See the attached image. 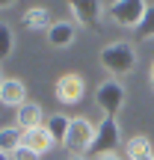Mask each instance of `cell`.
<instances>
[{
  "instance_id": "1",
  "label": "cell",
  "mask_w": 154,
  "mask_h": 160,
  "mask_svg": "<svg viewBox=\"0 0 154 160\" xmlns=\"http://www.w3.org/2000/svg\"><path fill=\"white\" fill-rule=\"evenodd\" d=\"M98 59H101V65L107 68L110 77L119 80V77L131 74V71L137 68V48H133L131 42H110V45L101 48Z\"/></svg>"
},
{
  "instance_id": "2",
  "label": "cell",
  "mask_w": 154,
  "mask_h": 160,
  "mask_svg": "<svg viewBox=\"0 0 154 160\" xmlns=\"http://www.w3.org/2000/svg\"><path fill=\"white\" fill-rule=\"evenodd\" d=\"M95 128H98V125H92L86 116H77V119H71L68 133H65V139H62V148L68 151L71 157H83L86 151H89L92 139H95Z\"/></svg>"
},
{
  "instance_id": "3",
  "label": "cell",
  "mask_w": 154,
  "mask_h": 160,
  "mask_svg": "<svg viewBox=\"0 0 154 160\" xmlns=\"http://www.w3.org/2000/svg\"><path fill=\"white\" fill-rule=\"evenodd\" d=\"M95 101H98V107L104 110V116H113V119H116L119 110L127 104V89H125V83L116 80V77L101 80L98 89H95Z\"/></svg>"
},
{
  "instance_id": "4",
  "label": "cell",
  "mask_w": 154,
  "mask_h": 160,
  "mask_svg": "<svg viewBox=\"0 0 154 160\" xmlns=\"http://www.w3.org/2000/svg\"><path fill=\"white\" fill-rule=\"evenodd\" d=\"M145 9H148V3H142V0H116V3H107V15L113 18V24H119L125 30H137L139 21L145 18Z\"/></svg>"
},
{
  "instance_id": "5",
  "label": "cell",
  "mask_w": 154,
  "mask_h": 160,
  "mask_svg": "<svg viewBox=\"0 0 154 160\" xmlns=\"http://www.w3.org/2000/svg\"><path fill=\"white\" fill-rule=\"evenodd\" d=\"M122 142V133H119V122L113 116H104L101 125L95 128V139H92L89 151H92V160L101 157V154H113Z\"/></svg>"
},
{
  "instance_id": "6",
  "label": "cell",
  "mask_w": 154,
  "mask_h": 160,
  "mask_svg": "<svg viewBox=\"0 0 154 160\" xmlns=\"http://www.w3.org/2000/svg\"><path fill=\"white\" fill-rule=\"evenodd\" d=\"M53 95H57V101L65 104V107L80 104V101H83V95H86L83 77H80L77 71H65V74H59L57 83H53Z\"/></svg>"
},
{
  "instance_id": "7",
  "label": "cell",
  "mask_w": 154,
  "mask_h": 160,
  "mask_svg": "<svg viewBox=\"0 0 154 160\" xmlns=\"http://www.w3.org/2000/svg\"><path fill=\"white\" fill-rule=\"evenodd\" d=\"M68 12L74 18V27H101L104 15H107V3H95V0H83V3H68Z\"/></svg>"
},
{
  "instance_id": "8",
  "label": "cell",
  "mask_w": 154,
  "mask_h": 160,
  "mask_svg": "<svg viewBox=\"0 0 154 160\" xmlns=\"http://www.w3.org/2000/svg\"><path fill=\"white\" fill-rule=\"evenodd\" d=\"M77 39V27L74 21H53L51 27H47V45L57 48V51H65V48H71Z\"/></svg>"
},
{
  "instance_id": "9",
  "label": "cell",
  "mask_w": 154,
  "mask_h": 160,
  "mask_svg": "<svg viewBox=\"0 0 154 160\" xmlns=\"http://www.w3.org/2000/svg\"><path fill=\"white\" fill-rule=\"evenodd\" d=\"M21 145L30 151H36V154H45V151H51L53 145V137L47 133V128H30V131H21Z\"/></svg>"
},
{
  "instance_id": "10",
  "label": "cell",
  "mask_w": 154,
  "mask_h": 160,
  "mask_svg": "<svg viewBox=\"0 0 154 160\" xmlns=\"http://www.w3.org/2000/svg\"><path fill=\"white\" fill-rule=\"evenodd\" d=\"M0 104L3 107H21V104H27V86H24V80L18 77H6L3 86H0Z\"/></svg>"
},
{
  "instance_id": "11",
  "label": "cell",
  "mask_w": 154,
  "mask_h": 160,
  "mask_svg": "<svg viewBox=\"0 0 154 160\" xmlns=\"http://www.w3.org/2000/svg\"><path fill=\"white\" fill-rule=\"evenodd\" d=\"M42 119H45V110H42V104H36V101L21 104V107H18V113H15V122H18V128H21V131L42 128Z\"/></svg>"
},
{
  "instance_id": "12",
  "label": "cell",
  "mask_w": 154,
  "mask_h": 160,
  "mask_svg": "<svg viewBox=\"0 0 154 160\" xmlns=\"http://www.w3.org/2000/svg\"><path fill=\"white\" fill-rule=\"evenodd\" d=\"M125 151H127V160H151L154 157V145H151V137L145 133H137L125 142Z\"/></svg>"
},
{
  "instance_id": "13",
  "label": "cell",
  "mask_w": 154,
  "mask_h": 160,
  "mask_svg": "<svg viewBox=\"0 0 154 160\" xmlns=\"http://www.w3.org/2000/svg\"><path fill=\"white\" fill-rule=\"evenodd\" d=\"M21 21H24L27 30H45V33H47V27L53 24V18H51V12H47L45 6H30V9L24 12Z\"/></svg>"
},
{
  "instance_id": "14",
  "label": "cell",
  "mask_w": 154,
  "mask_h": 160,
  "mask_svg": "<svg viewBox=\"0 0 154 160\" xmlns=\"http://www.w3.org/2000/svg\"><path fill=\"white\" fill-rule=\"evenodd\" d=\"M68 125H71V119L68 116H62V113H53L51 119H47V133L53 137V142L57 145H62V139H65V133H68Z\"/></svg>"
},
{
  "instance_id": "15",
  "label": "cell",
  "mask_w": 154,
  "mask_h": 160,
  "mask_svg": "<svg viewBox=\"0 0 154 160\" xmlns=\"http://www.w3.org/2000/svg\"><path fill=\"white\" fill-rule=\"evenodd\" d=\"M18 145H21V131L12 128V125L0 128V151H3V154H12Z\"/></svg>"
},
{
  "instance_id": "16",
  "label": "cell",
  "mask_w": 154,
  "mask_h": 160,
  "mask_svg": "<svg viewBox=\"0 0 154 160\" xmlns=\"http://www.w3.org/2000/svg\"><path fill=\"white\" fill-rule=\"evenodd\" d=\"M12 51H15V33H12V27L6 21H0V62L9 59Z\"/></svg>"
},
{
  "instance_id": "17",
  "label": "cell",
  "mask_w": 154,
  "mask_h": 160,
  "mask_svg": "<svg viewBox=\"0 0 154 160\" xmlns=\"http://www.w3.org/2000/svg\"><path fill=\"white\" fill-rule=\"evenodd\" d=\"M133 36H137L139 42L154 39V3H148V9H145V18L139 21V27L133 30Z\"/></svg>"
},
{
  "instance_id": "18",
  "label": "cell",
  "mask_w": 154,
  "mask_h": 160,
  "mask_svg": "<svg viewBox=\"0 0 154 160\" xmlns=\"http://www.w3.org/2000/svg\"><path fill=\"white\" fill-rule=\"evenodd\" d=\"M9 157H12V160H39V154H36V151H30V148H24V145H18V148L12 151Z\"/></svg>"
},
{
  "instance_id": "19",
  "label": "cell",
  "mask_w": 154,
  "mask_h": 160,
  "mask_svg": "<svg viewBox=\"0 0 154 160\" xmlns=\"http://www.w3.org/2000/svg\"><path fill=\"white\" fill-rule=\"evenodd\" d=\"M95 160H125V157H119V154L113 151V154H101V157H95Z\"/></svg>"
},
{
  "instance_id": "20",
  "label": "cell",
  "mask_w": 154,
  "mask_h": 160,
  "mask_svg": "<svg viewBox=\"0 0 154 160\" xmlns=\"http://www.w3.org/2000/svg\"><path fill=\"white\" fill-rule=\"evenodd\" d=\"M148 80H151V89H154V62H151V71H148Z\"/></svg>"
},
{
  "instance_id": "21",
  "label": "cell",
  "mask_w": 154,
  "mask_h": 160,
  "mask_svg": "<svg viewBox=\"0 0 154 160\" xmlns=\"http://www.w3.org/2000/svg\"><path fill=\"white\" fill-rule=\"evenodd\" d=\"M0 160H12V157H9V154H3V151H0Z\"/></svg>"
},
{
  "instance_id": "22",
  "label": "cell",
  "mask_w": 154,
  "mask_h": 160,
  "mask_svg": "<svg viewBox=\"0 0 154 160\" xmlns=\"http://www.w3.org/2000/svg\"><path fill=\"white\" fill-rule=\"evenodd\" d=\"M3 80H6V77H3V74H0V86H3Z\"/></svg>"
},
{
  "instance_id": "23",
  "label": "cell",
  "mask_w": 154,
  "mask_h": 160,
  "mask_svg": "<svg viewBox=\"0 0 154 160\" xmlns=\"http://www.w3.org/2000/svg\"><path fill=\"white\" fill-rule=\"evenodd\" d=\"M71 160H86V157H71Z\"/></svg>"
},
{
  "instance_id": "24",
  "label": "cell",
  "mask_w": 154,
  "mask_h": 160,
  "mask_svg": "<svg viewBox=\"0 0 154 160\" xmlns=\"http://www.w3.org/2000/svg\"><path fill=\"white\" fill-rule=\"evenodd\" d=\"M151 160H154V157H151Z\"/></svg>"
}]
</instances>
